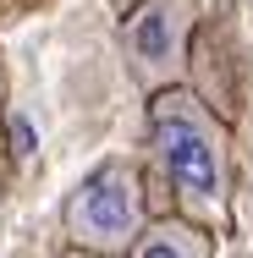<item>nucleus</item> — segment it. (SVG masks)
I'll return each mask as SVG.
<instances>
[{"mask_svg": "<svg viewBox=\"0 0 253 258\" xmlns=\"http://www.w3.org/2000/svg\"><path fill=\"white\" fill-rule=\"evenodd\" d=\"M149 154L171 187L176 214L209 225L215 236L231 220V126L198 88L176 83L149 94Z\"/></svg>", "mask_w": 253, "mask_h": 258, "instance_id": "obj_1", "label": "nucleus"}, {"mask_svg": "<svg viewBox=\"0 0 253 258\" xmlns=\"http://www.w3.org/2000/svg\"><path fill=\"white\" fill-rule=\"evenodd\" d=\"M143 225H149V204H143V181L132 159H105L61 204V236L77 253L127 258Z\"/></svg>", "mask_w": 253, "mask_h": 258, "instance_id": "obj_2", "label": "nucleus"}, {"mask_svg": "<svg viewBox=\"0 0 253 258\" xmlns=\"http://www.w3.org/2000/svg\"><path fill=\"white\" fill-rule=\"evenodd\" d=\"M198 22H204V0H132L121 11V60L143 99L187 83Z\"/></svg>", "mask_w": 253, "mask_h": 258, "instance_id": "obj_3", "label": "nucleus"}, {"mask_svg": "<svg viewBox=\"0 0 253 258\" xmlns=\"http://www.w3.org/2000/svg\"><path fill=\"white\" fill-rule=\"evenodd\" d=\"M127 258H215V231L187 214H160L138 231Z\"/></svg>", "mask_w": 253, "mask_h": 258, "instance_id": "obj_4", "label": "nucleus"}, {"mask_svg": "<svg viewBox=\"0 0 253 258\" xmlns=\"http://www.w3.org/2000/svg\"><path fill=\"white\" fill-rule=\"evenodd\" d=\"M105 6H110V11H116V17H121V11H127V6H132V0H105Z\"/></svg>", "mask_w": 253, "mask_h": 258, "instance_id": "obj_5", "label": "nucleus"}, {"mask_svg": "<svg viewBox=\"0 0 253 258\" xmlns=\"http://www.w3.org/2000/svg\"><path fill=\"white\" fill-rule=\"evenodd\" d=\"M66 258H105V253H77V247H66Z\"/></svg>", "mask_w": 253, "mask_h": 258, "instance_id": "obj_6", "label": "nucleus"}, {"mask_svg": "<svg viewBox=\"0 0 253 258\" xmlns=\"http://www.w3.org/2000/svg\"><path fill=\"white\" fill-rule=\"evenodd\" d=\"M0 110H6V66H0Z\"/></svg>", "mask_w": 253, "mask_h": 258, "instance_id": "obj_7", "label": "nucleus"}, {"mask_svg": "<svg viewBox=\"0 0 253 258\" xmlns=\"http://www.w3.org/2000/svg\"><path fill=\"white\" fill-rule=\"evenodd\" d=\"M242 11H248V17H253V0H242Z\"/></svg>", "mask_w": 253, "mask_h": 258, "instance_id": "obj_8", "label": "nucleus"}]
</instances>
